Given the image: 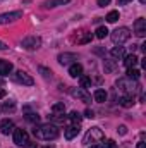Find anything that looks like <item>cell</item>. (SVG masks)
Returning <instances> with one entry per match:
<instances>
[{
    "instance_id": "cell-13",
    "label": "cell",
    "mask_w": 146,
    "mask_h": 148,
    "mask_svg": "<svg viewBox=\"0 0 146 148\" xmlns=\"http://www.w3.org/2000/svg\"><path fill=\"white\" fill-rule=\"evenodd\" d=\"M12 69H14L12 62L0 59V76H7V74H10V73H12Z\"/></svg>"
},
{
    "instance_id": "cell-18",
    "label": "cell",
    "mask_w": 146,
    "mask_h": 148,
    "mask_svg": "<svg viewBox=\"0 0 146 148\" xmlns=\"http://www.w3.org/2000/svg\"><path fill=\"white\" fill-rule=\"evenodd\" d=\"M77 133H79V126H69V127H65L64 129V136L67 138V140H72L77 136Z\"/></svg>"
},
{
    "instance_id": "cell-14",
    "label": "cell",
    "mask_w": 146,
    "mask_h": 148,
    "mask_svg": "<svg viewBox=\"0 0 146 148\" xmlns=\"http://www.w3.org/2000/svg\"><path fill=\"white\" fill-rule=\"evenodd\" d=\"M138 62H139V59H138V55H134V53H131V55H126V57H124V66H126L127 69L136 67V66H138Z\"/></svg>"
},
{
    "instance_id": "cell-11",
    "label": "cell",
    "mask_w": 146,
    "mask_h": 148,
    "mask_svg": "<svg viewBox=\"0 0 146 148\" xmlns=\"http://www.w3.org/2000/svg\"><path fill=\"white\" fill-rule=\"evenodd\" d=\"M14 122L10 121V119H3L2 122H0V131H2V134H10V133H14Z\"/></svg>"
},
{
    "instance_id": "cell-29",
    "label": "cell",
    "mask_w": 146,
    "mask_h": 148,
    "mask_svg": "<svg viewBox=\"0 0 146 148\" xmlns=\"http://www.w3.org/2000/svg\"><path fill=\"white\" fill-rule=\"evenodd\" d=\"M91 38H93V35H91V33H84L83 36H81L79 40H77V43H79V45H84V43H89V41H91Z\"/></svg>"
},
{
    "instance_id": "cell-3",
    "label": "cell",
    "mask_w": 146,
    "mask_h": 148,
    "mask_svg": "<svg viewBox=\"0 0 146 148\" xmlns=\"http://www.w3.org/2000/svg\"><path fill=\"white\" fill-rule=\"evenodd\" d=\"M112 41L115 43V45H122V43H126L129 38H131V29L129 28H126V26H122V28H117L115 31H112Z\"/></svg>"
},
{
    "instance_id": "cell-31",
    "label": "cell",
    "mask_w": 146,
    "mask_h": 148,
    "mask_svg": "<svg viewBox=\"0 0 146 148\" xmlns=\"http://www.w3.org/2000/svg\"><path fill=\"white\" fill-rule=\"evenodd\" d=\"M26 121H29V122H38V121H40V115H38V114H26Z\"/></svg>"
},
{
    "instance_id": "cell-6",
    "label": "cell",
    "mask_w": 146,
    "mask_h": 148,
    "mask_svg": "<svg viewBox=\"0 0 146 148\" xmlns=\"http://www.w3.org/2000/svg\"><path fill=\"white\" fill-rule=\"evenodd\" d=\"M21 45H23V48H26V50H38V48L41 47V38L35 36V35L26 36L21 41Z\"/></svg>"
},
{
    "instance_id": "cell-1",
    "label": "cell",
    "mask_w": 146,
    "mask_h": 148,
    "mask_svg": "<svg viewBox=\"0 0 146 148\" xmlns=\"http://www.w3.org/2000/svg\"><path fill=\"white\" fill-rule=\"evenodd\" d=\"M33 134L36 136L38 140H45V141H50V140H55L59 138V127L55 124H41L33 129Z\"/></svg>"
},
{
    "instance_id": "cell-22",
    "label": "cell",
    "mask_w": 146,
    "mask_h": 148,
    "mask_svg": "<svg viewBox=\"0 0 146 148\" xmlns=\"http://www.w3.org/2000/svg\"><path fill=\"white\" fill-rule=\"evenodd\" d=\"M52 112H53V114H64V112H65V103H64V102L53 103V105H52Z\"/></svg>"
},
{
    "instance_id": "cell-8",
    "label": "cell",
    "mask_w": 146,
    "mask_h": 148,
    "mask_svg": "<svg viewBox=\"0 0 146 148\" xmlns=\"http://www.w3.org/2000/svg\"><path fill=\"white\" fill-rule=\"evenodd\" d=\"M28 141H29V136L24 129H14V143L17 147H26Z\"/></svg>"
},
{
    "instance_id": "cell-43",
    "label": "cell",
    "mask_w": 146,
    "mask_h": 148,
    "mask_svg": "<svg viewBox=\"0 0 146 148\" xmlns=\"http://www.w3.org/2000/svg\"><path fill=\"white\" fill-rule=\"evenodd\" d=\"M89 148H102V147H96V145H91Z\"/></svg>"
},
{
    "instance_id": "cell-35",
    "label": "cell",
    "mask_w": 146,
    "mask_h": 148,
    "mask_svg": "<svg viewBox=\"0 0 146 148\" xmlns=\"http://www.w3.org/2000/svg\"><path fill=\"white\" fill-rule=\"evenodd\" d=\"M84 117H88V119H93V117H95V112L91 110V109H86V112H84Z\"/></svg>"
},
{
    "instance_id": "cell-16",
    "label": "cell",
    "mask_w": 146,
    "mask_h": 148,
    "mask_svg": "<svg viewBox=\"0 0 146 148\" xmlns=\"http://www.w3.org/2000/svg\"><path fill=\"white\" fill-rule=\"evenodd\" d=\"M119 105H120V107H124V109L132 107V105H134V98H132V95H124V97H120Z\"/></svg>"
},
{
    "instance_id": "cell-40",
    "label": "cell",
    "mask_w": 146,
    "mask_h": 148,
    "mask_svg": "<svg viewBox=\"0 0 146 148\" xmlns=\"http://www.w3.org/2000/svg\"><path fill=\"white\" fill-rule=\"evenodd\" d=\"M7 48H9V47H7L3 41H0V50H7Z\"/></svg>"
},
{
    "instance_id": "cell-4",
    "label": "cell",
    "mask_w": 146,
    "mask_h": 148,
    "mask_svg": "<svg viewBox=\"0 0 146 148\" xmlns=\"http://www.w3.org/2000/svg\"><path fill=\"white\" fill-rule=\"evenodd\" d=\"M102 140H103V131H102L100 127H91V129H88V133L84 134L83 143H84V145H91V143H98V141H102Z\"/></svg>"
},
{
    "instance_id": "cell-32",
    "label": "cell",
    "mask_w": 146,
    "mask_h": 148,
    "mask_svg": "<svg viewBox=\"0 0 146 148\" xmlns=\"http://www.w3.org/2000/svg\"><path fill=\"white\" fill-rule=\"evenodd\" d=\"M115 69V64L112 62V60H105V71H108V73H112Z\"/></svg>"
},
{
    "instance_id": "cell-2",
    "label": "cell",
    "mask_w": 146,
    "mask_h": 148,
    "mask_svg": "<svg viewBox=\"0 0 146 148\" xmlns=\"http://www.w3.org/2000/svg\"><path fill=\"white\" fill-rule=\"evenodd\" d=\"M117 88L120 91H124L126 95H134L139 91V84L136 79H131V77H120L117 81Z\"/></svg>"
},
{
    "instance_id": "cell-10",
    "label": "cell",
    "mask_w": 146,
    "mask_h": 148,
    "mask_svg": "<svg viewBox=\"0 0 146 148\" xmlns=\"http://www.w3.org/2000/svg\"><path fill=\"white\" fill-rule=\"evenodd\" d=\"M134 33H136V36L143 38L146 35V19L143 17H139V19H136V23H134Z\"/></svg>"
},
{
    "instance_id": "cell-30",
    "label": "cell",
    "mask_w": 146,
    "mask_h": 148,
    "mask_svg": "<svg viewBox=\"0 0 146 148\" xmlns=\"http://www.w3.org/2000/svg\"><path fill=\"white\" fill-rule=\"evenodd\" d=\"M139 71L136 69V67H131V69H127V77H131V79H138L139 77Z\"/></svg>"
},
{
    "instance_id": "cell-34",
    "label": "cell",
    "mask_w": 146,
    "mask_h": 148,
    "mask_svg": "<svg viewBox=\"0 0 146 148\" xmlns=\"http://www.w3.org/2000/svg\"><path fill=\"white\" fill-rule=\"evenodd\" d=\"M105 147L107 148H115L117 147V143H115L113 140H107V141H105Z\"/></svg>"
},
{
    "instance_id": "cell-17",
    "label": "cell",
    "mask_w": 146,
    "mask_h": 148,
    "mask_svg": "<svg viewBox=\"0 0 146 148\" xmlns=\"http://www.w3.org/2000/svg\"><path fill=\"white\" fill-rule=\"evenodd\" d=\"M81 74H83V66L77 64V62L71 64V67H69V76H71V77H79Z\"/></svg>"
},
{
    "instance_id": "cell-23",
    "label": "cell",
    "mask_w": 146,
    "mask_h": 148,
    "mask_svg": "<svg viewBox=\"0 0 146 148\" xmlns=\"http://www.w3.org/2000/svg\"><path fill=\"white\" fill-rule=\"evenodd\" d=\"M65 119H67V117H65L64 114H55V115H52V124H55V126H57V124H64Z\"/></svg>"
},
{
    "instance_id": "cell-9",
    "label": "cell",
    "mask_w": 146,
    "mask_h": 148,
    "mask_svg": "<svg viewBox=\"0 0 146 148\" xmlns=\"http://www.w3.org/2000/svg\"><path fill=\"white\" fill-rule=\"evenodd\" d=\"M23 17V12L21 10H14V12H7V14H0V24H9V23H14L17 19Z\"/></svg>"
},
{
    "instance_id": "cell-28",
    "label": "cell",
    "mask_w": 146,
    "mask_h": 148,
    "mask_svg": "<svg viewBox=\"0 0 146 148\" xmlns=\"http://www.w3.org/2000/svg\"><path fill=\"white\" fill-rule=\"evenodd\" d=\"M38 71L41 73V76H43L45 79H52V71H50V69H46V67L40 66V67H38Z\"/></svg>"
},
{
    "instance_id": "cell-21",
    "label": "cell",
    "mask_w": 146,
    "mask_h": 148,
    "mask_svg": "<svg viewBox=\"0 0 146 148\" xmlns=\"http://www.w3.org/2000/svg\"><path fill=\"white\" fill-rule=\"evenodd\" d=\"M110 55L113 59H122V57H126V50H124V47H115V48H112Z\"/></svg>"
},
{
    "instance_id": "cell-27",
    "label": "cell",
    "mask_w": 146,
    "mask_h": 148,
    "mask_svg": "<svg viewBox=\"0 0 146 148\" xmlns=\"http://www.w3.org/2000/svg\"><path fill=\"white\" fill-rule=\"evenodd\" d=\"M0 110H2V112H14V110H16V103H14V102L3 103V105L0 107Z\"/></svg>"
},
{
    "instance_id": "cell-39",
    "label": "cell",
    "mask_w": 146,
    "mask_h": 148,
    "mask_svg": "<svg viewBox=\"0 0 146 148\" xmlns=\"http://www.w3.org/2000/svg\"><path fill=\"white\" fill-rule=\"evenodd\" d=\"M5 95H7V91H5V90H3V88H0V98H3V97H5Z\"/></svg>"
},
{
    "instance_id": "cell-26",
    "label": "cell",
    "mask_w": 146,
    "mask_h": 148,
    "mask_svg": "<svg viewBox=\"0 0 146 148\" xmlns=\"http://www.w3.org/2000/svg\"><path fill=\"white\" fill-rule=\"evenodd\" d=\"M95 33H96V38L103 40V38L107 36V35H108V29H107V26H100V28H98V29H96Z\"/></svg>"
},
{
    "instance_id": "cell-38",
    "label": "cell",
    "mask_w": 146,
    "mask_h": 148,
    "mask_svg": "<svg viewBox=\"0 0 146 148\" xmlns=\"http://www.w3.org/2000/svg\"><path fill=\"white\" fill-rule=\"evenodd\" d=\"M129 2H132V0H117L119 5H126V3H129Z\"/></svg>"
},
{
    "instance_id": "cell-19",
    "label": "cell",
    "mask_w": 146,
    "mask_h": 148,
    "mask_svg": "<svg viewBox=\"0 0 146 148\" xmlns=\"http://www.w3.org/2000/svg\"><path fill=\"white\" fill-rule=\"evenodd\" d=\"M71 0H46L43 5H45V9H55V7H59V5H64V3H69Z\"/></svg>"
},
{
    "instance_id": "cell-41",
    "label": "cell",
    "mask_w": 146,
    "mask_h": 148,
    "mask_svg": "<svg viewBox=\"0 0 146 148\" xmlns=\"http://www.w3.org/2000/svg\"><path fill=\"white\" fill-rule=\"evenodd\" d=\"M138 148H146V143L145 141H139V143H138Z\"/></svg>"
},
{
    "instance_id": "cell-36",
    "label": "cell",
    "mask_w": 146,
    "mask_h": 148,
    "mask_svg": "<svg viewBox=\"0 0 146 148\" xmlns=\"http://www.w3.org/2000/svg\"><path fill=\"white\" fill-rule=\"evenodd\" d=\"M96 3H98L100 7H105V5H108V3H110V0H98Z\"/></svg>"
},
{
    "instance_id": "cell-44",
    "label": "cell",
    "mask_w": 146,
    "mask_h": 148,
    "mask_svg": "<svg viewBox=\"0 0 146 148\" xmlns=\"http://www.w3.org/2000/svg\"><path fill=\"white\" fill-rule=\"evenodd\" d=\"M139 2H141V3H146V0H139Z\"/></svg>"
},
{
    "instance_id": "cell-25",
    "label": "cell",
    "mask_w": 146,
    "mask_h": 148,
    "mask_svg": "<svg viewBox=\"0 0 146 148\" xmlns=\"http://www.w3.org/2000/svg\"><path fill=\"white\" fill-rule=\"evenodd\" d=\"M119 17H120L119 10H110L108 14H107V17H105V19H107V23H115Z\"/></svg>"
},
{
    "instance_id": "cell-42",
    "label": "cell",
    "mask_w": 146,
    "mask_h": 148,
    "mask_svg": "<svg viewBox=\"0 0 146 148\" xmlns=\"http://www.w3.org/2000/svg\"><path fill=\"white\" fill-rule=\"evenodd\" d=\"M38 148H55L53 145H46V147H38Z\"/></svg>"
},
{
    "instance_id": "cell-5",
    "label": "cell",
    "mask_w": 146,
    "mask_h": 148,
    "mask_svg": "<svg viewBox=\"0 0 146 148\" xmlns=\"http://www.w3.org/2000/svg\"><path fill=\"white\" fill-rule=\"evenodd\" d=\"M12 79L19 84H24V86H33L35 84V79L26 73V71H16V74L12 76Z\"/></svg>"
},
{
    "instance_id": "cell-24",
    "label": "cell",
    "mask_w": 146,
    "mask_h": 148,
    "mask_svg": "<svg viewBox=\"0 0 146 148\" xmlns=\"http://www.w3.org/2000/svg\"><path fill=\"white\" fill-rule=\"evenodd\" d=\"M79 83H81V88H91V77L88 76H79Z\"/></svg>"
},
{
    "instance_id": "cell-20",
    "label": "cell",
    "mask_w": 146,
    "mask_h": 148,
    "mask_svg": "<svg viewBox=\"0 0 146 148\" xmlns=\"http://www.w3.org/2000/svg\"><path fill=\"white\" fill-rule=\"evenodd\" d=\"M67 119L72 122V126H79V124H81V121H83V115H81L79 112L74 110V112H71V114L67 115Z\"/></svg>"
},
{
    "instance_id": "cell-37",
    "label": "cell",
    "mask_w": 146,
    "mask_h": 148,
    "mask_svg": "<svg viewBox=\"0 0 146 148\" xmlns=\"http://www.w3.org/2000/svg\"><path fill=\"white\" fill-rule=\"evenodd\" d=\"M26 148H38V145H36V143H31V141H28V143H26Z\"/></svg>"
},
{
    "instance_id": "cell-7",
    "label": "cell",
    "mask_w": 146,
    "mask_h": 148,
    "mask_svg": "<svg viewBox=\"0 0 146 148\" xmlns=\"http://www.w3.org/2000/svg\"><path fill=\"white\" fill-rule=\"evenodd\" d=\"M69 93L72 95L74 98H79L81 102H84V103H89L91 102V95L89 93H86V90L84 88H71L69 90Z\"/></svg>"
},
{
    "instance_id": "cell-12",
    "label": "cell",
    "mask_w": 146,
    "mask_h": 148,
    "mask_svg": "<svg viewBox=\"0 0 146 148\" xmlns=\"http://www.w3.org/2000/svg\"><path fill=\"white\" fill-rule=\"evenodd\" d=\"M57 60H59V64L67 66V64H71L72 60H77V55H76V53H67V52H65V53H60Z\"/></svg>"
},
{
    "instance_id": "cell-33",
    "label": "cell",
    "mask_w": 146,
    "mask_h": 148,
    "mask_svg": "<svg viewBox=\"0 0 146 148\" xmlns=\"http://www.w3.org/2000/svg\"><path fill=\"white\" fill-rule=\"evenodd\" d=\"M117 133H119V134H122V136H124V134H127V126H124V124H122V126H119Z\"/></svg>"
},
{
    "instance_id": "cell-15",
    "label": "cell",
    "mask_w": 146,
    "mask_h": 148,
    "mask_svg": "<svg viewBox=\"0 0 146 148\" xmlns=\"http://www.w3.org/2000/svg\"><path fill=\"white\" fill-rule=\"evenodd\" d=\"M93 97H95V102H98V103H103V102H107V91L103 90V88H98V90H95V93H93Z\"/></svg>"
},
{
    "instance_id": "cell-45",
    "label": "cell",
    "mask_w": 146,
    "mask_h": 148,
    "mask_svg": "<svg viewBox=\"0 0 146 148\" xmlns=\"http://www.w3.org/2000/svg\"><path fill=\"white\" fill-rule=\"evenodd\" d=\"M0 83H2V81H0Z\"/></svg>"
}]
</instances>
